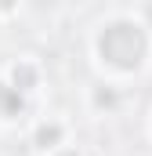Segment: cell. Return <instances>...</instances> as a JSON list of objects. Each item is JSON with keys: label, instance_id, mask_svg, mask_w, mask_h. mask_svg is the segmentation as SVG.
Segmentation results:
<instances>
[{"label": "cell", "instance_id": "3957f363", "mask_svg": "<svg viewBox=\"0 0 152 156\" xmlns=\"http://www.w3.org/2000/svg\"><path fill=\"white\" fill-rule=\"evenodd\" d=\"M7 83H11L15 91H22V94H33L36 83H40V66H33V62H18V66H11Z\"/></svg>", "mask_w": 152, "mask_h": 156}, {"label": "cell", "instance_id": "7a4b0ae2", "mask_svg": "<svg viewBox=\"0 0 152 156\" xmlns=\"http://www.w3.org/2000/svg\"><path fill=\"white\" fill-rule=\"evenodd\" d=\"M33 142H36V149H43V153H58L65 145V123H58V120L40 123L36 134H33Z\"/></svg>", "mask_w": 152, "mask_h": 156}, {"label": "cell", "instance_id": "277c9868", "mask_svg": "<svg viewBox=\"0 0 152 156\" xmlns=\"http://www.w3.org/2000/svg\"><path fill=\"white\" fill-rule=\"evenodd\" d=\"M22 109H26V94L15 91L7 80H0V120H15Z\"/></svg>", "mask_w": 152, "mask_h": 156}, {"label": "cell", "instance_id": "6da1fadb", "mask_svg": "<svg viewBox=\"0 0 152 156\" xmlns=\"http://www.w3.org/2000/svg\"><path fill=\"white\" fill-rule=\"evenodd\" d=\"M94 47V58L105 73H116V76H130L138 69H145L152 55V37L149 26L134 15H112L98 26V33L91 40Z\"/></svg>", "mask_w": 152, "mask_h": 156}]
</instances>
